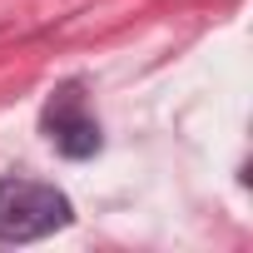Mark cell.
Masks as SVG:
<instances>
[{
	"mask_svg": "<svg viewBox=\"0 0 253 253\" xmlns=\"http://www.w3.org/2000/svg\"><path fill=\"white\" fill-rule=\"evenodd\" d=\"M70 223V199L55 184L0 179V243H30Z\"/></svg>",
	"mask_w": 253,
	"mask_h": 253,
	"instance_id": "obj_1",
	"label": "cell"
},
{
	"mask_svg": "<svg viewBox=\"0 0 253 253\" xmlns=\"http://www.w3.org/2000/svg\"><path fill=\"white\" fill-rule=\"evenodd\" d=\"M50 139H55L65 154H75V159H84V154L99 149V129H94V119H84L75 104L50 109Z\"/></svg>",
	"mask_w": 253,
	"mask_h": 253,
	"instance_id": "obj_2",
	"label": "cell"
}]
</instances>
